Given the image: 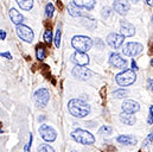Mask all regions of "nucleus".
<instances>
[{
  "label": "nucleus",
  "mask_w": 153,
  "mask_h": 152,
  "mask_svg": "<svg viewBox=\"0 0 153 152\" xmlns=\"http://www.w3.org/2000/svg\"><path fill=\"white\" fill-rule=\"evenodd\" d=\"M73 75L75 76V77H77V78H79V80H88L91 76V72L88 70L84 67H78V66H76L73 69Z\"/></svg>",
  "instance_id": "4468645a"
},
{
  "label": "nucleus",
  "mask_w": 153,
  "mask_h": 152,
  "mask_svg": "<svg viewBox=\"0 0 153 152\" xmlns=\"http://www.w3.org/2000/svg\"><path fill=\"white\" fill-rule=\"evenodd\" d=\"M132 69H133V70H138V66L135 64V62H134V61L132 62Z\"/></svg>",
  "instance_id": "f704fd0d"
},
{
  "label": "nucleus",
  "mask_w": 153,
  "mask_h": 152,
  "mask_svg": "<svg viewBox=\"0 0 153 152\" xmlns=\"http://www.w3.org/2000/svg\"><path fill=\"white\" fill-rule=\"evenodd\" d=\"M39 134H40V137L45 142H49V143L55 142L56 140V137H57L56 131L52 127H50L49 125H42L39 127Z\"/></svg>",
  "instance_id": "423d86ee"
},
{
  "label": "nucleus",
  "mask_w": 153,
  "mask_h": 152,
  "mask_svg": "<svg viewBox=\"0 0 153 152\" xmlns=\"http://www.w3.org/2000/svg\"><path fill=\"white\" fill-rule=\"evenodd\" d=\"M151 66L153 67V58H152V61H151Z\"/></svg>",
  "instance_id": "e433bc0d"
},
{
  "label": "nucleus",
  "mask_w": 153,
  "mask_h": 152,
  "mask_svg": "<svg viewBox=\"0 0 153 152\" xmlns=\"http://www.w3.org/2000/svg\"><path fill=\"white\" fill-rule=\"evenodd\" d=\"M68 110L71 115H74L76 118H84L90 112L89 106L83 100H79V99L70 100L68 104Z\"/></svg>",
  "instance_id": "f257e3e1"
},
{
  "label": "nucleus",
  "mask_w": 153,
  "mask_h": 152,
  "mask_svg": "<svg viewBox=\"0 0 153 152\" xmlns=\"http://www.w3.org/2000/svg\"><path fill=\"white\" fill-rule=\"evenodd\" d=\"M69 13L71 14V16H83V13L82 12H79V11H77L76 8H74V6L73 5H69Z\"/></svg>",
  "instance_id": "a878e982"
},
{
  "label": "nucleus",
  "mask_w": 153,
  "mask_h": 152,
  "mask_svg": "<svg viewBox=\"0 0 153 152\" xmlns=\"http://www.w3.org/2000/svg\"><path fill=\"white\" fill-rule=\"evenodd\" d=\"M120 120L122 124H126V125H134L135 124V116L131 113H123L120 114Z\"/></svg>",
  "instance_id": "6ab92c4d"
},
{
  "label": "nucleus",
  "mask_w": 153,
  "mask_h": 152,
  "mask_svg": "<svg viewBox=\"0 0 153 152\" xmlns=\"http://www.w3.org/2000/svg\"><path fill=\"white\" fill-rule=\"evenodd\" d=\"M152 140H153V131L149 134V137L144 140V146H147V145H150L151 143H152Z\"/></svg>",
  "instance_id": "c85d7f7f"
},
{
  "label": "nucleus",
  "mask_w": 153,
  "mask_h": 152,
  "mask_svg": "<svg viewBox=\"0 0 153 152\" xmlns=\"http://www.w3.org/2000/svg\"><path fill=\"white\" fill-rule=\"evenodd\" d=\"M71 45L78 52H85V51H89L91 49L93 40L89 37H85V36H75L71 39Z\"/></svg>",
  "instance_id": "f03ea898"
},
{
  "label": "nucleus",
  "mask_w": 153,
  "mask_h": 152,
  "mask_svg": "<svg viewBox=\"0 0 153 152\" xmlns=\"http://www.w3.org/2000/svg\"><path fill=\"white\" fill-rule=\"evenodd\" d=\"M44 40H45L46 43H51V42H52V32H51L50 29L44 32Z\"/></svg>",
  "instance_id": "393cba45"
},
{
  "label": "nucleus",
  "mask_w": 153,
  "mask_h": 152,
  "mask_svg": "<svg viewBox=\"0 0 153 152\" xmlns=\"http://www.w3.org/2000/svg\"><path fill=\"white\" fill-rule=\"evenodd\" d=\"M116 83L121 87H127V86H131L137 80V75L134 73V70H125L120 74H117L116 77Z\"/></svg>",
  "instance_id": "20e7f679"
},
{
  "label": "nucleus",
  "mask_w": 153,
  "mask_h": 152,
  "mask_svg": "<svg viewBox=\"0 0 153 152\" xmlns=\"http://www.w3.org/2000/svg\"><path fill=\"white\" fill-rule=\"evenodd\" d=\"M123 39H125V37H123L122 35H119V34H111V35H108V37H107V42H108V44H109L112 48L117 49V48H120V46L122 45Z\"/></svg>",
  "instance_id": "f8f14e48"
},
{
  "label": "nucleus",
  "mask_w": 153,
  "mask_h": 152,
  "mask_svg": "<svg viewBox=\"0 0 153 152\" xmlns=\"http://www.w3.org/2000/svg\"><path fill=\"white\" fill-rule=\"evenodd\" d=\"M36 55H37V58L40 60V61L45 58V50H44V48H43V46H38V48H37Z\"/></svg>",
  "instance_id": "b1692460"
},
{
  "label": "nucleus",
  "mask_w": 153,
  "mask_h": 152,
  "mask_svg": "<svg viewBox=\"0 0 153 152\" xmlns=\"http://www.w3.org/2000/svg\"><path fill=\"white\" fill-rule=\"evenodd\" d=\"M120 31H121V35L123 37H131L135 34V28L131 23L122 20L120 24Z\"/></svg>",
  "instance_id": "ddd939ff"
},
{
  "label": "nucleus",
  "mask_w": 153,
  "mask_h": 152,
  "mask_svg": "<svg viewBox=\"0 0 153 152\" xmlns=\"http://www.w3.org/2000/svg\"><path fill=\"white\" fill-rule=\"evenodd\" d=\"M53 11H55V7H53V5H52L51 2H49V4L46 5V7H45V14H46L48 17H52V14H53Z\"/></svg>",
  "instance_id": "5701e85b"
},
{
  "label": "nucleus",
  "mask_w": 153,
  "mask_h": 152,
  "mask_svg": "<svg viewBox=\"0 0 153 152\" xmlns=\"http://www.w3.org/2000/svg\"><path fill=\"white\" fill-rule=\"evenodd\" d=\"M17 4L25 11H30L33 7V0H17Z\"/></svg>",
  "instance_id": "aec40b11"
},
{
  "label": "nucleus",
  "mask_w": 153,
  "mask_h": 152,
  "mask_svg": "<svg viewBox=\"0 0 153 152\" xmlns=\"http://www.w3.org/2000/svg\"><path fill=\"white\" fill-rule=\"evenodd\" d=\"M147 122L151 125L153 124V106L150 107V115H149V119H147Z\"/></svg>",
  "instance_id": "7c9ffc66"
},
{
  "label": "nucleus",
  "mask_w": 153,
  "mask_h": 152,
  "mask_svg": "<svg viewBox=\"0 0 153 152\" xmlns=\"http://www.w3.org/2000/svg\"><path fill=\"white\" fill-rule=\"evenodd\" d=\"M71 60H73L74 63H76V66H78V67H85L89 63V56L85 52H78V51H76L71 56Z\"/></svg>",
  "instance_id": "9d476101"
},
{
  "label": "nucleus",
  "mask_w": 153,
  "mask_h": 152,
  "mask_svg": "<svg viewBox=\"0 0 153 152\" xmlns=\"http://www.w3.org/2000/svg\"><path fill=\"white\" fill-rule=\"evenodd\" d=\"M73 152H76V151H73Z\"/></svg>",
  "instance_id": "58836bf2"
},
{
  "label": "nucleus",
  "mask_w": 153,
  "mask_h": 152,
  "mask_svg": "<svg viewBox=\"0 0 153 152\" xmlns=\"http://www.w3.org/2000/svg\"><path fill=\"white\" fill-rule=\"evenodd\" d=\"M116 142L119 144H122V145H135L137 144V138L133 137V136L122 134V136H119L116 138Z\"/></svg>",
  "instance_id": "f3484780"
},
{
  "label": "nucleus",
  "mask_w": 153,
  "mask_h": 152,
  "mask_svg": "<svg viewBox=\"0 0 153 152\" xmlns=\"http://www.w3.org/2000/svg\"><path fill=\"white\" fill-rule=\"evenodd\" d=\"M32 139H33V136L31 134V136H30V140H29V143L26 144V146H25V149H24L25 152H30V148H31V144H32Z\"/></svg>",
  "instance_id": "c756f323"
},
{
  "label": "nucleus",
  "mask_w": 153,
  "mask_h": 152,
  "mask_svg": "<svg viewBox=\"0 0 153 152\" xmlns=\"http://www.w3.org/2000/svg\"><path fill=\"white\" fill-rule=\"evenodd\" d=\"M49 100H50V92L46 88H40L35 93V101L40 107L46 106Z\"/></svg>",
  "instance_id": "6e6552de"
},
{
  "label": "nucleus",
  "mask_w": 153,
  "mask_h": 152,
  "mask_svg": "<svg viewBox=\"0 0 153 152\" xmlns=\"http://www.w3.org/2000/svg\"><path fill=\"white\" fill-rule=\"evenodd\" d=\"M71 138L74 140H76L77 143L79 144H83V145H91L95 143V138L94 136L88 132V131H84V130H76L71 133Z\"/></svg>",
  "instance_id": "7ed1b4c3"
},
{
  "label": "nucleus",
  "mask_w": 153,
  "mask_h": 152,
  "mask_svg": "<svg viewBox=\"0 0 153 152\" xmlns=\"http://www.w3.org/2000/svg\"><path fill=\"white\" fill-rule=\"evenodd\" d=\"M143 45L140 43H137V42H129L127 43L123 49H122V52L126 55V56H129V57H135L138 56L141 51H143Z\"/></svg>",
  "instance_id": "39448f33"
},
{
  "label": "nucleus",
  "mask_w": 153,
  "mask_h": 152,
  "mask_svg": "<svg viewBox=\"0 0 153 152\" xmlns=\"http://www.w3.org/2000/svg\"><path fill=\"white\" fill-rule=\"evenodd\" d=\"M55 45H56V48H59V45H61V30L59 29L57 30L56 36H55Z\"/></svg>",
  "instance_id": "bb28decb"
},
{
  "label": "nucleus",
  "mask_w": 153,
  "mask_h": 152,
  "mask_svg": "<svg viewBox=\"0 0 153 152\" xmlns=\"http://www.w3.org/2000/svg\"><path fill=\"white\" fill-rule=\"evenodd\" d=\"M113 132V128L111 126H102L100 130H99V134L100 136H109L111 133Z\"/></svg>",
  "instance_id": "412c9836"
},
{
  "label": "nucleus",
  "mask_w": 153,
  "mask_h": 152,
  "mask_svg": "<svg viewBox=\"0 0 153 152\" xmlns=\"http://www.w3.org/2000/svg\"><path fill=\"white\" fill-rule=\"evenodd\" d=\"M114 95L116 96V98H125L126 95H127V92L126 90H123V89H117L116 92L114 93Z\"/></svg>",
  "instance_id": "cd10ccee"
},
{
  "label": "nucleus",
  "mask_w": 153,
  "mask_h": 152,
  "mask_svg": "<svg viewBox=\"0 0 153 152\" xmlns=\"http://www.w3.org/2000/svg\"><path fill=\"white\" fill-rule=\"evenodd\" d=\"M6 38V32L4 31V30H1V32H0V39L2 40V39H5Z\"/></svg>",
  "instance_id": "72a5a7b5"
},
{
  "label": "nucleus",
  "mask_w": 153,
  "mask_h": 152,
  "mask_svg": "<svg viewBox=\"0 0 153 152\" xmlns=\"http://www.w3.org/2000/svg\"><path fill=\"white\" fill-rule=\"evenodd\" d=\"M10 18H11L12 23L16 24L17 26L18 25H22V23L24 22V16L19 11H17L16 8H11L10 10Z\"/></svg>",
  "instance_id": "dca6fc26"
},
{
  "label": "nucleus",
  "mask_w": 153,
  "mask_h": 152,
  "mask_svg": "<svg viewBox=\"0 0 153 152\" xmlns=\"http://www.w3.org/2000/svg\"><path fill=\"white\" fill-rule=\"evenodd\" d=\"M147 84H149V89H150V90H153V80L152 78H150V80L147 81Z\"/></svg>",
  "instance_id": "473e14b6"
},
{
  "label": "nucleus",
  "mask_w": 153,
  "mask_h": 152,
  "mask_svg": "<svg viewBox=\"0 0 153 152\" xmlns=\"http://www.w3.org/2000/svg\"><path fill=\"white\" fill-rule=\"evenodd\" d=\"M132 1H134V2H138V1H139V0H132Z\"/></svg>",
  "instance_id": "4c0bfd02"
},
{
  "label": "nucleus",
  "mask_w": 153,
  "mask_h": 152,
  "mask_svg": "<svg viewBox=\"0 0 153 152\" xmlns=\"http://www.w3.org/2000/svg\"><path fill=\"white\" fill-rule=\"evenodd\" d=\"M17 35L19 36L20 39H23V40L26 42V43H31V42L33 40V37H35L33 31H32L29 26L23 25V24L17 26Z\"/></svg>",
  "instance_id": "0eeeda50"
},
{
  "label": "nucleus",
  "mask_w": 153,
  "mask_h": 152,
  "mask_svg": "<svg viewBox=\"0 0 153 152\" xmlns=\"http://www.w3.org/2000/svg\"><path fill=\"white\" fill-rule=\"evenodd\" d=\"M113 7H114L115 12L123 16L126 14L128 11H129V2L128 0H115L114 4H113Z\"/></svg>",
  "instance_id": "1a4fd4ad"
},
{
  "label": "nucleus",
  "mask_w": 153,
  "mask_h": 152,
  "mask_svg": "<svg viewBox=\"0 0 153 152\" xmlns=\"http://www.w3.org/2000/svg\"><path fill=\"white\" fill-rule=\"evenodd\" d=\"M109 63L115 68H125L127 66V61L122 58L119 54H112L109 58Z\"/></svg>",
  "instance_id": "2eb2a0df"
},
{
  "label": "nucleus",
  "mask_w": 153,
  "mask_h": 152,
  "mask_svg": "<svg viewBox=\"0 0 153 152\" xmlns=\"http://www.w3.org/2000/svg\"><path fill=\"white\" fill-rule=\"evenodd\" d=\"M146 2H147V5H150V6H152L153 7V0H145Z\"/></svg>",
  "instance_id": "c9c22d12"
},
{
  "label": "nucleus",
  "mask_w": 153,
  "mask_h": 152,
  "mask_svg": "<svg viewBox=\"0 0 153 152\" xmlns=\"http://www.w3.org/2000/svg\"><path fill=\"white\" fill-rule=\"evenodd\" d=\"M140 110V106L138 102H135L134 100H125L122 104V111L126 113H135Z\"/></svg>",
  "instance_id": "9b49d317"
},
{
  "label": "nucleus",
  "mask_w": 153,
  "mask_h": 152,
  "mask_svg": "<svg viewBox=\"0 0 153 152\" xmlns=\"http://www.w3.org/2000/svg\"><path fill=\"white\" fill-rule=\"evenodd\" d=\"M38 152H55V150L48 144H42V145H39Z\"/></svg>",
  "instance_id": "4be33fe9"
},
{
  "label": "nucleus",
  "mask_w": 153,
  "mask_h": 152,
  "mask_svg": "<svg viewBox=\"0 0 153 152\" xmlns=\"http://www.w3.org/2000/svg\"><path fill=\"white\" fill-rule=\"evenodd\" d=\"M74 4L79 8H85L90 11L95 6V0H74Z\"/></svg>",
  "instance_id": "a211bd4d"
},
{
  "label": "nucleus",
  "mask_w": 153,
  "mask_h": 152,
  "mask_svg": "<svg viewBox=\"0 0 153 152\" xmlns=\"http://www.w3.org/2000/svg\"><path fill=\"white\" fill-rule=\"evenodd\" d=\"M1 57H6L8 60H12V55L10 52H1Z\"/></svg>",
  "instance_id": "2f4dec72"
}]
</instances>
